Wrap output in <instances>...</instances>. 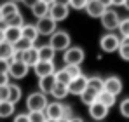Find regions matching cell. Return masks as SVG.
Returning a JSON list of instances; mask_svg holds the SVG:
<instances>
[{
    "mask_svg": "<svg viewBox=\"0 0 129 122\" xmlns=\"http://www.w3.org/2000/svg\"><path fill=\"white\" fill-rule=\"evenodd\" d=\"M122 89H124V84H122V80L119 77L110 75L107 79H103V91H107V93L113 94V96H119L122 93Z\"/></svg>",
    "mask_w": 129,
    "mask_h": 122,
    "instance_id": "9c48e42d",
    "label": "cell"
},
{
    "mask_svg": "<svg viewBox=\"0 0 129 122\" xmlns=\"http://www.w3.org/2000/svg\"><path fill=\"white\" fill-rule=\"evenodd\" d=\"M2 24H4V26H14V28H21L23 24H24V18H23L21 12H16V14H12V16L5 18V19L2 21Z\"/></svg>",
    "mask_w": 129,
    "mask_h": 122,
    "instance_id": "d6986e66",
    "label": "cell"
},
{
    "mask_svg": "<svg viewBox=\"0 0 129 122\" xmlns=\"http://www.w3.org/2000/svg\"><path fill=\"white\" fill-rule=\"evenodd\" d=\"M107 7H103L98 0H89L86 5V12L91 16V18H101V14L105 12Z\"/></svg>",
    "mask_w": 129,
    "mask_h": 122,
    "instance_id": "2e32d148",
    "label": "cell"
},
{
    "mask_svg": "<svg viewBox=\"0 0 129 122\" xmlns=\"http://www.w3.org/2000/svg\"><path fill=\"white\" fill-rule=\"evenodd\" d=\"M30 47H33V44H31L30 40H26V39H23V37L19 39V40H16L14 44H12L14 52H18V54H19V52H24V51H28Z\"/></svg>",
    "mask_w": 129,
    "mask_h": 122,
    "instance_id": "f1b7e54d",
    "label": "cell"
},
{
    "mask_svg": "<svg viewBox=\"0 0 129 122\" xmlns=\"http://www.w3.org/2000/svg\"><path fill=\"white\" fill-rule=\"evenodd\" d=\"M44 4H47V5H51V4H54V0H42Z\"/></svg>",
    "mask_w": 129,
    "mask_h": 122,
    "instance_id": "681fc988",
    "label": "cell"
},
{
    "mask_svg": "<svg viewBox=\"0 0 129 122\" xmlns=\"http://www.w3.org/2000/svg\"><path fill=\"white\" fill-rule=\"evenodd\" d=\"M51 96H54L56 101H58V100H64V98L68 96V87H66L64 84H54V87H52V91H51Z\"/></svg>",
    "mask_w": 129,
    "mask_h": 122,
    "instance_id": "4316f807",
    "label": "cell"
},
{
    "mask_svg": "<svg viewBox=\"0 0 129 122\" xmlns=\"http://www.w3.org/2000/svg\"><path fill=\"white\" fill-rule=\"evenodd\" d=\"M87 2H89V0H70V2H68V7H72V9H75V11H82V9H86Z\"/></svg>",
    "mask_w": 129,
    "mask_h": 122,
    "instance_id": "e575fe53",
    "label": "cell"
},
{
    "mask_svg": "<svg viewBox=\"0 0 129 122\" xmlns=\"http://www.w3.org/2000/svg\"><path fill=\"white\" fill-rule=\"evenodd\" d=\"M68 14H70V7H68V5H61V4H51V5H49L47 16H49L51 19H54L56 23L64 21L68 18Z\"/></svg>",
    "mask_w": 129,
    "mask_h": 122,
    "instance_id": "30bf717a",
    "label": "cell"
},
{
    "mask_svg": "<svg viewBox=\"0 0 129 122\" xmlns=\"http://www.w3.org/2000/svg\"><path fill=\"white\" fill-rule=\"evenodd\" d=\"M119 110H120V115H122V117L129 119V98H126V100H122V101H120Z\"/></svg>",
    "mask_w": 129,
    "mask_h": 122,
    "instance_id": "d590c367",
    "label": "cell"
},
{
    "mask_svg": "<svg viewBox=\"0 0 129 122\" xmlns=\"http://www.w3.org/2000/svg\"><path fill=\"white\" fill-rule=\"evenodd\" d=\"M52 77H54V82H56V84H64V85H68L70 80H72V77L68 75V72H66L64 68L56 70V72L52 73Z\"/></svg>",
    "mask_w": 129,
    "mask_h": 122,
    "instance_id": "83f0119b",
    "label": "cell"
},
{
    "mask_svg": "<svg viewBox=\"0 0 129 122\" xmlns=\"http://www.w3.org/2000/svg\"><path fill=\"white\" fill-rule=\"evenodd\" d=\"M119 45H120V37L115 35L113 32H108L100 39V47L103 52H115Z\"/></svg>",
    "mask_w": 129,
    "mask_h": 122,
    "instance_id": "52a82bcc",
    "label": "cell"
},
{
    "mask_svg": "<svg viewBox=\"0 0 129 122\" xmlns=\"http://www.w3.org/2000/svg\"><path fill=\"white\" fill-rule=\"evenodd\" d=\"M2 21H4V18H2V11H0V24H2Z\"/></svg>",
    "mask_w": 129,
    "mask_h": 122,
    "instance_id": "f5cc1de1",
    "label": "cell"
},
{
    "mask_svg": "<svg viewBox=\"0 0 129 122\" xmlns=\"http://www.w3.org/2000/svg\"><path fill=\"white\" fill-rule=\"evenodd\" d=\"M117 52H119V56H120L124 61H129V45L120 44V45H119V49H117Z\"/></svg>",
    "mask_w": 129,
    "mask_h": 122,
    "instance_id": "8d00e7d4",
    "label": "cell"
},
{
    "mask_svg": "<svg viewBox=\"0 0 129 122\" xmlns=\"http://www.w3.org/2000/svg\"><path fill=\"white\" fill-rule=\"evenodd\" d=\"M21 39V28H14V26H4V40L9 44H14L16 40Z\"/></svg>",
    "mask_w": 129,
    "mask_h": 122,
    "instance_id": "e0dca14e",
    "label": "cell"
},
{
    "mask_svg": "<svg viewBox=\"0 0 129 122\" xmlns=\"http://www.w3.org/2000/svg\"><path fill=\"white\" fill-rule=\"evenodd\" d=\"M80 100H82V103L84 105H92L94 101H98V93L94 91V89H91V87H86V91L80 94Z\"/></svg>",
    "mask_w": 129,
    "mask_h": 122,
    "instance_id": "d4e9b609",
    "label": "cell"
},
{
    "mask_svg": "<svg viewBox=\"0 0 129 122\" xmlns=\"http://www.w3.org/2000/svg\"><path fill=\"white\" fill-rule=\"evenodd\" d=\"M98 2H100L103 7H107V9L110 7V5H112V0H98Z\"/></svg>",
    "mask_w": 129,
    "mask_h": 122,
    "instance_id": "7bdbcfd3",
    "label": "cell"
},
{
    "mask_svg": "<svg viewBox=\"0 0 129 122\" xmlns=\"http://www.w3.org/2000/svg\"><path fill=\"white\" fill-rule=\"evenodd\" d=\"M14 106L16 105H12V103H9V101H0V119L11 117L14 113Z\"/></svg>",
    "mask_w": 129,
    "mask_h": 122,
    "instance_id": "f546056e",
    "label": "cell"
},
{
    "mask_svg": "<svg viewBox=\"0 0 129 122\" xmlns=\"http://www.w3.org/2000/svg\"><path fill=\"white\" fill-rule=\"evenodd\" d=\"M98 101L101 103V105H105L107 108H112L115 101H117V96H113V94H110L107 91H101L100 94H98Z\"/></svg>",
    "mask_w": 129,
    "mask_h": 122,
    "instance_id": "484cf974",
    "label": "cell"
},
{
    "mask_svg": "<svg viewBox=\"0 0 129 122\" xmlns=\"http://www.w3.org/2000/svg\"><path fill=\"white\" fill-rule=\"evenodd\" d=\"M84 59H86V52H84L82 47H77V45H70L63 54L64 66H68V65H77V66H80Z\"/></svg>",
    "mask_w": 129,
    "mask_h": 122,
    "instance_id": "7a4b0ae2",
    "label": "cell"
},
{
    "mask_svg": "<svg viewBox=\"0 0 129 122\" xmlns=\"http://www.w3.org/2000/svg\"><path fill=\"white\" fill-rule=\"evenodd\" d=\"M7 70H9V61L0 59V73H7Z\"/></svg>",
    "mask_w": 129,
    "mask_h": 122,
    "instance_id": "f35d334b",
    "label": "cell"
},
{
    "mask_svg": "<svg viewBox=\"0 0 129 122\" xmlns=\"http://www.w3.org/2000/svg\"><path fill=\"white\" fill-rule=\"evenodd\" d=\"M47 122H59V120H51V119H47Z\"/></svg>",
    "mask_w": 129,
    "mask_h": 122,
    "instance_id": "11a10c76",
    "label": "cell"
},
{
    "mask_svg": "<svg viewBox=\"0 0 129 122\" xmlns=\"http://www.w3.org/2000/svg\"><path fill=\"white\" fill-rule=\"evenodd\" d=\"M21 37H23V39H26V40H30L31 44H35L37 39H39V32H37L35 24H31V23H24V24L21 26Z\"/></svg>",
    "mask_w": 129,
    "mask_h": 122,
    "instance_id": "9a60e30c",
    "label": "cell"
},
{
    "mask_svg": "<svg viewBox=\"0 0 129 122\" xmlns=\"http://www.w3.org/2000/svg\"><path fill=\"white\" fill-rule=\"evenodd\" d=\"M39 49V59L40 61H54L56 58V51L47 44V45H40V47H37Z\"/></svg>",
    "mask_w": 129,
    "mask_h": 122,
    "instance_id": "ac0fdd59",
    "label": "cell"
},
{
    "mask_svg": "<svg viewBox=\"0 0 129 122\" xmlns=\"http://www.w3.org/2000/svg\"><path fill=\"white\" fill-rule=\"evenodd\" d=\"M44 113H45V117L51 119V120H59V119H63V115H64V105L59 103V101L47 103Z\"/></svg>",
    "mask_w": 129,
    "mask_h": 122,
    "instance_id": "8fae6325",
    "label": "cell"
},
{
    "mask_svg": "<svg viewBox=\"0 0 129 122\" xmlns=\"http://www.w3.org/2000/svg\"><path fill=\"white\" fill-rule=\"evenodd\" d=\"M49 45L58 52V51H66L70 45H72V39H70V35H68V32H64V30H56L52 35H51V39H49Z\"/></svg>",
    "mask_w": 129,
    "mask_h": 122,
    "instance_id": "6da1fadb",
    "label": "cell"
},
{
    "mask_svg": "<svg viewBox=\"0 0 129 122\" xmlns=\"http://www.w3.org/2000/svg\"><path fill=\"white\" fill-rule=\"evenodd\" d=\"M28 66L23 63L21 59H18V58H12V59L9 61V70H7V75L11 77V79H14V80H19V79H24L26 75H28Z\"/></svg>",
    "mask_w": 129,
    "mask_h": 122,
    "instance_id": "277c9868",
    "label": "cell"
},
{
    "mask_svg": "<svg viewBox=\"0 0 129 122\" xmlns=\"http://www.w3.org/2000/svg\"><path fill=\"white\" fill-rule=\"evenodd\" d=\"M70 122H84V120H82L80 117H72V119H70Z\"/></svg>",
    "mask_w": 129,
    "mask_h": 122,
    "instance_id": "bcb514c9",
    "label": "cell"
},
{
    "mask_svg": "<svg viewBox=\"0 0 129 122\" xmlns=\"http://www.w3.org/2000/svg\"><path fill=\"white\" fill-rule=\"evenodd\" d=\"M101 24L107 32H115L119 28V23H120V18H119V12L113 11V9H105V12L101 14Z\"/></svg>",
    "mask_w": 129,
    "mask_h": 122,
    "instance_id": "5b68a950",
    "label": "cell"
},
{
    "mask_svg": "<svg viewBox=\"0 0 129 122\" xmlns=\"http://www.w3.org/2000/svg\"><path fill=\"white\" fill-rule=\"evenodd\" d=\"M14 56V49H12V44L9 42H0V59H7L11 61Z\"/></svg>",
    "mask_w": 129,
    "mask_h": 122,
    "instance_id": "7402d4cb",
    "label": "cell"
},
{
    "mask_svg": "<svg viewBox=\"0 0 129 122\" xmlns=\"http://www.w3.org/2000/svg\"><path fill=\"white\" fill-rule=\"evenodd\" d=\"M70 0H54V4H61V5H68Z\"/></svg>",
    "mask_w": 129,
    "mask_h": 122,
    "instance_id": "f6af8a7d",
    "label": "cell"
},
{
    "mask_svg": "<svg viewBox=\"0 0 129 122\" xmlns=\"http://www.w3.org/2000/svg\"><path fill=\"white\" fill-rule=\"evenodd\" d=\"M87 87L94 89L98 94L103 91V79L101 77H87Z\"/></svg>",
    "mask_w": 129,
    "mask_h": 122,
    "instance_id": "4dcf8cb0",
    "label": "cell"
},
{
    "mask_svg": "<svg viewBox=\"0 0 129 122\" xmlns=\"http://www.w3.org/2000/svg\"><path fill=\"white\" fill-rule=\"evenodd\" d=\"M37 2H40V0H23V4H24L26 7H30V9H31V7H33Z\"/></svg>",
    "mask_w": 129,
    "mask_h": 122,
    "instance_id": "b9f144b4",
    "label": "cell"
},
{
    "mask_svg": "<svg viewBox=\"0 0 129 122\" xmlns=\"http://www.w3.org/2000/svg\"><path fill=\"white\" fill-rule=\"evenodd\" d=\"M28 120L30 122H47V117L44 112H30L28 113Z\"/></svg>",
    "mask_w": 129,
    "mask_h": 122,
    "instance_id": "d6a6232c",
    "label": "cell"
},
{
    "mask_svg": "<svg viewBox=\"0 0 129 122\" xmlns=\"http://www.w3.org/2000/svg\"><path fill=\"white\" fill-rule=\"evenodd\" d=\"M124 7H126V9L129 11V0H126V2H124Z\"/></svg>",
    "mask_w": 129,
    "mask_h": 122,
    "instance_id": "f907efd6",
    "label": "cell"
},
{
    "mask_svg": "<svg viewBox=\"0 0 129 122\" xmlns=\"http://www.w3.org/2000/svg\"><path fill=\"white\" fill-rule=\"evenodd\" d=\"M21 87L19 85H16V84H9V98H7V101L12 103V105H16V103L21 100Z\"/></svg>",
    "mask_w": 129,
    "mask_h": 122,
    "instance_id": "603a6c76",
    "label": "cell"
},
{
    "mask_svg": "<svg viewBox=\"0 0 129 122\" xmlns=\"http://www.w3.org/2000/svg\"><path fill=\"white\" fill-rule=\"evenodd\" d=\"M59 122H70L68 119H59Z\"/></svg>",
    "mask_w": 129,
    "mask_h": 122,
    "instance_id": "816d5d0a",
    "label": "cell"
},
{
    "mask_svg": "<svg viewBox=\"0 0 129 122\" xmlns=\"http://www.w3.org/2000/svg\"><path fill=\"white\" fill-rule=\"evenodd\" d=\"M47 12H49V5L44 4L42 0L37 2V4L31 7V14H33L37 19H40V18H44V16H47Z\"/></svg>",
    "mask_w": 129,
    "mask_h": 122,
    "instance_id": "cb8c5ba5",
    "label": "cell"
},
{
    "mask_svg": "<svg viewBox=\"0 0 129 122\" xmlns=\"http://www.w3.org/2000/svg\"><path fill=\"white\" fill-rule=\"evenodd\" d=\"M11 2H14V4H18V2H23V0H11Z\"/></svg>",
    "mask_w": 129,
    "mask_h": 122,
    "instance_id": "db71d44e",
    "label": "cell"
},
{
    "mask_svg": "<svg viewBox=\"0 0 129 122\" xmlns=\"http://www.w3.org/2000/svg\"><path fill=\"white\" fill-rule=\"evenodd\" d=\"M0 11H2V18L5 19V18L12 16V14H16V12H19V7H18V4L7 0V2H4V4L0 5Z\"/></svg>",
    "mask_w": 129,
    "mask_h": 122,
    "instance_id": "ffe728a7",
    "label": "cell"
},
{
    "mask_svg": "<svg viewBox=\"0 0 129 122\" xmlns=\"http://www.w3.org/2000/svg\"><path fill=\"white\" fill-rule=\"evenodd\" d=\"M117 30L120 32L122 39H124V37H129V18L120 19V23H119V28H117Z\"/></svg>",
    "mask_w": 129,
    "mask_h": 122,
    "instance_id": "836d02e7",
    "label": "cell"
},
{
    "mask_svg": "<svg viewBox=\"0 0 129 122\" xmlns=\"http://www.w3.org/2000/svg\"><path fill=\"white\" fill-rule=\"evenodd\" d=\"M7 84H9V75L7 73H0V87L7 85Z\"/></svg>",
    "mask_w": 129,
    "mask_h": 122,
    "instance_id": "60d3db41",
    "label": "cell"
},
{
    "mask_svg": "<svg viewBox=\"0 0 129 122\" xmlns=\"http://www.w3.org/2000/svg\"><path fill=\"white\" fill-rule=\"evenodd\" d=\"M124 2H126V0H112V5H117V7H120V5H124Z\"/></svg>",
    "mask_w": 129,
    "mask_h": 122,
    "instance_id": "ee69618b",
    "label": "cell"
},
{
    "mask_svg": "<svg viewBox=\"0 0 129 122\" xmlns=\"http://www.w3.org/2000/svg\"><path fill=\"white\" fill-rule=\"evenodd\" d=\"M7 98H9V84L0 87V101H7Z\"/></svg>",
    "mask_w": 129,
    "mask_h": 122,
    "instance_id": "74e56055",
    "label": "cell"
},
{
    "mask_svg": "<svg viewBox=\"0 0 129 122\" xmlns=\"http://www.w3.org/2000/svg\"><path fill=\"white\" fill-rule=\"evenodd\" d=\"M0 42H4V28L0 26Z\"/></svg>",
    "mask_w": 129,
    "mask_h": 122,
    "instance_id": "c3c4849f",
    "label": "cell"
},
{
    "mask_svg": "<svg viewBox=\"0 0 129 122\" xmlns=\"http://www.w3.org/2000/svg\"><path fill=\"white\" fill-rule=\"evenodd\" d=\"M89 115H91V119L100 122L108 115V108L105 105H101L100 101H94L92 105H89Z\"/></svg>",
    "mask_w": 129,
    "mask_h": 122,
    "instance_id": "5bb4252c",
    "label": "cell"
},
{
    "mask_svg": "<svg viewBox=\"0 0 129 122\" xmlns=\"http://www.w3.org/2000/svg\"><path fill=\"white\" fill-rule=\"evenodd\" d=\"M47 103H49L47 101V94L37 91V93L28 94V98H26V108L30 112H44L45 106H47Z\"/></svg>",
    "mask_w": 129,
    "mask_h": 122,
    "instance_id": "3957f363",
    "label": "cell"
},
{
    "mask_svg": "<svg viewBox=\"0 0 129 122\" xmlns=\"http://www.w3.org/2000/svg\"><path fill=\"white\" fill-rule=\"evenodd\" d=\"M35 28H37V32H39V37H40V35H42V37H51V35L58 30V23L54 19H51L49 16H44L40 19H37Z\"/></svg>",
    "mask_w": 129,
    "mask_h": 122,
    "instance_id": "8992f818",
    "label": "cell"
},
{
    "mask_svg": "<svg viewBox=\"0 0 129 122\" xmlns=\"http://www.w3.org/2000/svg\"><path fill=\"white\" fill-rule=\"evenodd\" d=\"M120 44H126V45H129V37H124V39H120Z\"/></svg>",
    "mask_w": 129,
    "mask_h": 122,
    "instance_id": "7dc6e473",
    "label": "cell"
},
{
    "mask_svg": "<svg viewBox=\"0 0 129 122\" xmlns=\"http://www.w3.org/2000/svg\"><path fill=\"white\" fill-rule=\"evenodd\" d=\"M12 58L21 59L28 68H33V66L40 61V59H39V49H37L35 45H33V47H30V49H28V51H24V52H19V54H18V52H14V56H12Z\"/></svg>",
    "mask_w": 129,
    "mask_h": 122,
    "instance_id": "ba28073f",
    "label": "cell"
},
{
    "mask_svg": "<svg viewBox=\"0 0 129 122\" xmlns=\"http://www.w3.org/2000/svg\"><path fill=\"white\" fill-rule=\"evenodd\" d=\"M33 72L39 79H44V77H49L56 72V65H54V61H39L33 66Z\"/></svg>",
    "mask_w": 129,
    "mask_h": 122,
    "instance_id": "4fadbf2b",
    "label": "cell"
},
{
    "mask_svg": "<svg viewBox=\"0 0 129 122\" xmlns=\"http://www.w3.org/2000/svg\"><path fill=\"white\" fill-rule=\"evenodd\" d=\"M54 77L49 75V77H44V79H39V91L44 93V94H51L52 87H54Z\"/></svg>",
    "mask_w": 129,
    "mask_h": 122,
    "instance_id": "44dd1931",
    "label": "cell"
},
{
    "mask_svg": "<svg viewBox=\"0 0 129 122\" xmlns=\"http://www.w3.org/2000/svg\"><path fill=\"white\" fill-rule=\"evenodd\" d=\"M14 122H30L28 120V113H18L14 117Z\"/></svg>",
    "mask_w": 129,
    "mask_h": 122,
    "instance_id": "ab89813d",
    "label": "cell"
},
{
    "mask_svg": "<svg viewBox=\"0 0 129 122\" xmlns=\"http://www.w3.org/2000/svg\"><path fill=\"white\" fill-rule=\"evenodd\" d=\"M64 70L68 72V75H70L72 79H77V77L82 75V68L77 66V65H68V66H64Z\"/></svg>",
    "mask_w": 129,
    "mask_h": 122,
    "instance_id": "1f68e13d",
    "label": "cell"
},
{
    "mask_svg": "<svg viewBox=\"0 0 129 122\" xmlns=\"http://www.w3.org/2000/svg\"><path fill=\"white\" fill-rule=\"evenodd\" d=\"M68 87V94H75V96H80L84 91H86L87 87V77L82 73L80 77H77V79H72L70 84L66 85Z\"/></svg>",
    "mask_w": 129,
    "mask_h": 122,
    "instance_id": "7c38bea8",
    "label": "cell"
}]
</instances>
